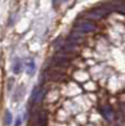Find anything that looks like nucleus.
<instances>
[{"mask_svg":"<svg viewBox=\"0 0 125 126\" xmlns=\"http://www.w3.org/2000/svg\"><path fill=\"white\" fill-rule=\"evenodd\" d=\"M34 69H35V65H34V63L31 60V62L26 65V72H28L29 75H32L33 72H34Z\"/></svg>","mask_w":125,"mask_h":126,"instance_id":"obj_8","label":"nucleus"},{"mask_svg":"<svg viewBox=\"0 0 125 126\" xmlns=\"http://www.w3.org/2000/svg\"><path fill=\"white\" fill-rule=\"evenodd\" d=\"M113 9L122 13H125V1H115L113 4Z\"/></svg>","mask_w":125,"mask_h":126,"instance_id":"obj_7","label":"nucleus"},{"mask_svg":"<svg viewBox=\"0 0 125 126\" xmlns=\"http://www.w3.org/2000/svg\"><path fill=\"white\" fill-rule=\"evenodd\" d=\"M31 126H46L48 123V114L45 111H38L31 116Z\"/></svg>","mask_w":125,"mask_h":126,"instance_id":"obj_1","label":"nucleus"},{"mask_svg":"<svg viewBox=\"0 0 125 126\" xmlns=\"http://www.w3.org/2000/svg\"><path fill=\"white\" fill-rule=\"evenodd\" d=\"M76 29L80 32H83V33H90V32H93L95 31V25L93 23L89 22V21H78L76 22Z\"/></svg>","mask_w":125,"mask_h":126,"instance_id":"obj_3","label":"nucleus"},{"mask_svg":"<svg viewBox=\"0 0 125 126\" xmlns=\"http://www.w3.org/2000/svg\"><path fill=\"white\" fill-rule=\"evenodd\" d=\"M123 109H124V111H125V105H124V106H123Z\"/></svg>","mask_w":125,"mask_h":126,"instance_id":"obj_11","label":"nucleus"},{"mask_svg":"<svg viewBox=\"0 0 125 126\" xmlns=\"http://www.w3.org/2000/svg\"><path fill=\"white\" fill-rule=\"evenodd\" d=\"M78 49L77 48V46H76V44H74V43H66V44L64 45V52H66V53H75L76 50Z\"/></svg>","mask_w":125,"mask_h":126,"instance_id":"obj_6","label":"nucleus"},{"mask_svg":"<svg viewBox=\"0 0 125 126\" xmlns=\"http://www.w3.org/2000/svg\"><path fill=\"white\" fill-rule=\"evenodd\" d=\"M83 41V32H80V31L76 30L73 31L69 35V42L74 43V44H79Z\"/></svg>","mask_w":125,"mask_h":126,"instance_id":"obj_4","label":"nucleus"},{"mask_svg":"<svg viewBox=\"0 0 125 126\" xmlns=\"http://www.w3.org/2000/svg\"><path fill=\"white\" fill-rule=\"evenodd\" d=\"M100 113L108 121H112L113 117H114V112H113L112 108L110 105H102L100 108Z\"/></svg>","mask_w":125,"mask_h":126,"instance_id":"obj_5","label":"nucleus"},{"mask_svg":"<svg viewBox=\"0 0 125 126\" xmlns=\"http://www.w3.org/2000/svg\"><path fill=\"white\" fill-rule=\"evenodd\" d=\"M11 122H12V115L9 111H7L4 114V123H6V125H10Z\"/></svg>","mask_w":125,"mask_h":126,"instance_id":"obj_9","label":"nucleus"},{"mask_svg":"<svg viewBox=\"0 0 125 126\" xmlns=\"http://www.w3.org/2000/svg\"><path fill=\"white\" fill-rule=\"evenodd\" d=\"M111 7L110 4H107L105 7H99V8H95L93 10H91L90 12H88L86 14L88 19H91V20H100L101 18H103L104 16H107L110 11H111Z\"/></svg>","mask_w":125,"mask_h":126,"instance_id":"obj_2","label":"nucleus"},{"mask_svg":"<svg viewBox=\"0 0 125 126\" xmlns=\"http://www.w3.org/2000/svg\"><path fill=\"white\" fill-rule=\"evenodd\" d=\"M21 70V63L20 62H16L14 64V67H13V72L14 74H19Z\"/></svg>","mask_w":125,"mask_h":126,"instance_id":"obj_10","label":"nucleus"}]
</instances>
